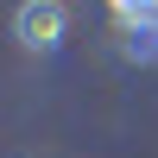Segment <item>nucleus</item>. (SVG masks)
I'll return each instance as SVG.
<instances>
[{"label": "nucleus", "instance_id": "obj_1", "mask_svg": "<svg viewBox=\"0 0 158 158\" xmlns=\"http://www.w3.org/2000/svg\"><path fill=\"white\" fill-rule=\"evenodd\" d=\"M114 25H120V57L127 63H158V0H114Z\"/></svg>", "mask_w": 158, "mask_h": 158}, {"label": "nucleus", "instance_id": "obj_2", "mask_svg": "<svg viewBox=\"0 0 158 158\" xmlns=\"http://www.w3.org/2000/svg\"><path fill=\"white\" fill-rule=\"evenodd\" d=\"M63 32H70V6H57V0H25V6H13V38H19L25 51H38V57H51V51L63 44Z\"/></svg>", "mask_w": 158, "mask_h": 158}]
</instances>
